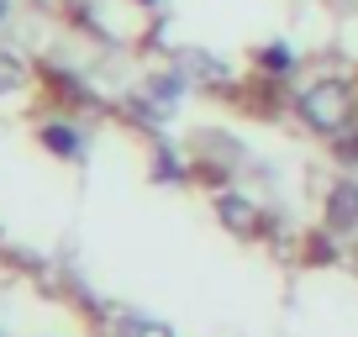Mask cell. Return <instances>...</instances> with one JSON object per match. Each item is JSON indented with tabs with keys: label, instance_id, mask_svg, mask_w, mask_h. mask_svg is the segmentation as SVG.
Here are the masks:
<instances>
[{
	"label": "cell",
	"instance_id": "obj_1",
	"mask_svg": "<svg viewBox=\"0 0 358 337\" xmlns=\"http://www.w3.org/2000/svg\"><path fill=\"white\" fill-rule=\"evenodd\" d=\"M290 111L306 132L337 143L358 127V85L348 74H311L290 90Z\"/></svg>",
	"mask_w": 358,
	"mask_h": 337
},
{
	"label": "cell",
	"instance_id": "obj_2",
	"mask_svg": "<svg viewBox=\"0 0 358 337\" xmlns=\"http://www.w3.org/2000/svg\"><path fill=\"white\" fill-rule=\"evenodd\" d=\"M195 85L185 74H179V64H169V69H153V74L137 85V116H148V122H169V116L185 106V95H190Z\"/></svg>",
	"mask_w": 358,
	"mask_h": 337
},
{
	"label": "cell",
	"instance_id": "obj_3",
	"mask_svg": "<svg viewBox=\"0 0 358 337\" xmlns=\"http://www.w3.org/2000/svg\"><path fill=\"white\" fill-rule=\"evenodd\" d=\"M322 232L327 237H358V180L343 174V180L327 185L322 195Z\"/></svg>",
	"mask_w": 358,
	"mask_h": 337
},
{
	"label": "cell",
	"instance_id": "obj_4",
	"mask_svg": "<svg viewBox=\"0 0 358 337\" xmlns=\"http://www.w3.org/2000/svg\"><path fill=\"white\" fill-rule=\"evenodd\" d=\"M216 222L227 227V232H237V237H264V206L253 201V195H243V190H216Z\"/></svg>",
	"mask_w": 358,
	"mask_h": 337
},
{
	"label": "cell",
	"instance_id": "obj_5",
	"mask_svg": "<svg viewBox=\"0 0 358 337\" xmlns=\"http://www.w3.org/2000/svg\"><path fill=\"white\" fill-rule=\"evenodd\" d=\"M37 143H43V153H53V158H64V164H79V158L90 153V132L74 122V116H48L43 127H37Z\"/></svg>",
	"mask_w": 358,
	"mask_h": 337
},
{
	"label": "cell",
	"instance_id": "obj_6",
	"mask_svg": "<svg viewBox=\"0 0 358 337\" xmlns=\"http://www.w3.org/2000/svg\"><path fill=\"white\" fill-rule=\"evenodd\" d=\"M101 332L106 337H174L158 316H148V311H132V306H116V311H106L101 316Z\"/></svg>",
	"mask_w": 358,
	"mask_h": 337
},
{
	"label": "cell",
	"instance_id": "obj_7",
	"mask_svg": "<svg viewBox=\"0 0 358 337\" xmlns=\"http://www.w3.org/2000/svg\"><path fill=\"white\" fill-rule=\"evenodd\" d=\"M174 64H179V74L190 79V85H232V69H227L216 53H206V48H179Z\"/></svg>",
	"mask_w": 358,
	"mask_h": 337
},
{
	"label": "cell",
	"instance_id": "obj_8",
	"mask_svg": "<svg viewBox=\"0 0 358 337\" xmlns=\"http://www.w3.org/2000/svg\"><path fill=\"white\" fill-rule=\"evenodd\" d=\"M32 58L22 53V48H6L0 43V101H11V95H22L27 85H32Z\"/></svg>",
	"mask_w": 358,
	"mask_h": 337
},
{
	"label": "cell",
	"instance_id": "obj_9",
	"mask_svg": "<svg viewBox=\"0 0 358 337\" xmlns=\"http://www.w3.org/2000/svg\"><path fill=\"white\" fill-rule=\"evenodd\" d=\"M295 64H301V53H295L285 37H274V43H264L253 53V69L258 74H268V79H285V74H295Z\"/></svg>",
	"mask_w": 358,
	"mask_h": 337
},
{
	"label": "cell",
	"instance_id": "obj_10",
	"mask_svg": "<svg viewBox=\"0 0 358 337\" xmlns=\"http://www.w3.org/2000/svg\"><path fill=\"white\" fill-rule=\"evenodd\" d=\"M153 180L158 185H179V180H185V164L174 158L169 143H153Z\"/></svg>",
	"mask_w": 358,
	"mask_h": 337
},
{
	"label": "cell",
	"instance_id": "obj_11",
	"mask_svg": "<svg viewBox=\"0 0 358 337\" xmlns=\"http://www.w3.org/2000/svg\"><path fill=\"white\" fill-rule=\"evenodd\" d=\"M11 16H16V0H0V27L11 22Z\"/></svg>",
	"mask_w": 358,
	"mask_h": 337
},
{
	"label": "cell",
	"instance_id": "obj_12",
	"mask_svg": "<svg viewBox=\"0 0 358 337\" xmlns=\"http://www.w3.org/2000/svg\"><path fill=\"white\" fill-rule=\"evenodd\" d=\"M137 11H158V6H164V0H132Z\"/></svg>",
	"mask_w": 358,
	"mask_h": 337
}]
</instances>
